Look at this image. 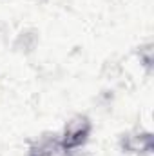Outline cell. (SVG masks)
<instances>
[{
    "label": "cell",
    "mask_w": 154,
    "mask_h": 156,
    "mask_svg": "<svg viewBox=\"0 0 154 156\" xmlns=\"http://www.w3.org/2000/svg\"><path fill=\"white\" fill-rule=\"evenodd\" d=\"M89 133H91V123L87 122V118H76L73 122L67 123L65 127V133H64V138L60 142V147L69 153V151H75L78 147H82L87 138H89Z\"/></svg>",
    "instance_id": "cell-1"
}]
</instances>
